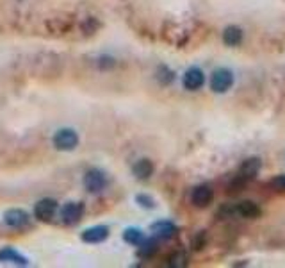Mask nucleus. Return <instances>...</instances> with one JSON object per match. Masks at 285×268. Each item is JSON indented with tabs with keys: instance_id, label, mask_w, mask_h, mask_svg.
Listing matches in <instances>:
<instances>
[{
	"instance_id": "8",
	"label": "nucleus",
	"mask_w": 285,
	"mask_h": 268,
	"mask_svg": "<svg viewBox=\"0 0 285 268\" xmlns=\"http://www.w3.org/2000/svg\"><path fill=\"white\" fill-rule=\"evenodd\" d=\"M152 232L155 238L170 240L173 238L175 232H177V227H175V224L168 222V220H161V222H155L152 226Z\"/></svg>"
},
{
	"instance_id": "17",
	"label": "nucleus",
	"mask_w": 285,
	"mask_h": 268,
	"mask_svg": "<svg viewBox=\"0 0 285 268\" xmlns=\"http://www.w3.org/2000/svg\"><path fill=\"white\" fill-rule=\"evenodd\" d=\"M155 252H157V243H155V240H145V242L139 245L141 258H152Z\"/></svg>"
},
{
	"instance_id": "9",
	"label": "nucleus",
	"mask_w": 285,
	"mask_h": 268,
	"mask_svg": "<svg viewBox=\"0 0 285 268\" xmlns=\"http://www.w3.org/2000/svg\"><path fill=\"white\" fill-rule=\"evenodd\" d=\"M4 220H5V224H7L9 227H16V229H20V227H23V226H27V224H29V216H27V213H25L23 210H9V211H5Z\"/></svg>"
},
{
	"instance_id": "20",
	"label": "nucleus",
	"mask_w": 285,
	"mask_h": 268,
	"mask_svg": "<svg viewBox=\"0 0 285 268\" xmlns=\"http://www.w3.org/2000/svg\"><path fill=\"white\" fill-rule=\"evenodd\" d=\"M184 261H186V258H184L182 254H177V256H173V258H171V266H184Z\"/></svg>"
},
{
	"instance_id": "2",
	"label": "nucleus",
	"mask_w": 285,
	"mask_h": 268,
	"mask_svg": "<svg viewBox=\"0 0 285 268\" xmlns=\"http://www.w3.org/2000/svg\"><path fill=\"white\" fill-rule=\"evenodd\" d=\"M84 186H86L87 192L98 193L107 186V177H105V174H103L102 170H98V168L87 170L86 176H84Z\"/></svg>"
},
{
	"instance_id": "19",
	"label": "nucleus",
	"mask_w": 285,
	"mask_h": 268,
	"mask_svg": "<svg viewBox=\"0 0 285 268\" xmlns=\"http://www.w3.org/2000/svg\"><path fill=\"white\" fill-rule=\"evenodd\" d=\"M136 200L139 202L143 208H148V210H152L153 206H155V204H153V200H152V197H148V195H137Z\"/></svg>"
},
{
	"instance_id": "3",
	"label": "nucleus",
	"mask_w": 285,
	"mask_h": 268,
	"mask_svg": "<svg viewBox=\"0 0 285 268\" xmlns=\"http://www.w3.org/2000/svg\"><path fill=\"white\" fill-rule=\"evenodd\" d=\"M84 214V204L82 202H66L61 208V220L66 226H73V224L80 222V218Z\"/></svg>"
},
{
	"instance_id": "1",
	"label": "nucleus",
	"mask_w": 285,
	"mask_h": 268,
	"mask_svg": "<svg viewBox=\"0 0 285 268\" xmlns=\"http://www.w3.org/2000/svg\"><path fill=\"white\" fill-rule=\"evenodd\" d=\"M234 86V74L228 68H218L211 76V90L214 93H225Z\"/></svg>"
},
{
	"instance_id": "7",
	"label": "nucleus",
	"mask_w": 285,
	"mask_h": 268,
	"mask_svg": "<svg viewBox=\"0 0 285 268\" xmlns=\"http://www.w3.org/2000/svg\"><path fill=\"white\" fill-rule=\"evenodd\" d=\"M212 198H214V192L211 190V186H198V188H194L193 193H191V202H193L196 208H207V206L211 204Z\"/></svg>"
},
{
	"instance_id": "14",
	"label": "nucleus",
	"mask_w": 285,
	"mask_h": 268,
	"mask_svg": "<svg viewBox=\"0 0 285 268\" xmlns=\"http://www.w3.org/2000/svg\"><path fill=\"white\" fill-rule=\"evenodd\" d=\"M134 176L137 177V179H148L150 176L153 174V164H152V161H148V160H139L136 164H134Z\"/></svg>"
},
{
	"instance_id": "6",
	"label": "nucleus",
	"mask_w": 285,
	"mask_h": 268,
	"mask_svg": "<svg viewBox=\"0 0 285 268\" xmlns=\"http://www.w3.org/2000/svg\"><path fill=\"white\" fill-rule=\"evenodd\" d=\"M184 88L189 90V92H196L205 84V74H203L200 68H189V70L184 74Z\"/></svg>"
},
{
	"instance_id": "10",
	"label": "nucleus",
	"mask_w": 285,
	"mask_h": 268,
	"mask_svg": "<svg viewBox=\"0 0 285 268\" xmlns=\"http://www.w3.org/2000/svg\"><path fill=\"white\" fill-rule=\"evenodd\" d=\"M109 236V229L105 226H95L89 227L82 232V240L86 243H100L103 240H107Z\"/></svg>"
},
{
	"instance_id": "4",
	"label": "nucleus",
	"mask_w": 285,
	"mask_h": 268,
	"mask_svg": "<svg viewBox=\"0 0 285 268\" xmlns=\"http://www.w3.org/2000/svg\"><path fill=\"white\" fill-rule=\"evenodd\" d=\"M77 143H79V136L71 129H61L54 136V145L59 150H73Z\"/></svg>"
},
{
	"instance_id": "11",
	"label": "nucleus",
	"mask_w": 285,
	"mask_h": 268,
	"mask_svg": "<svg viewBox=\"0 0 285 268\" xmlns=\"http://www.w3.org/2000/svg\"><path fill=\"white\" fill-rule=\"evenodd\" d=\"M234 213H237L243 218H259L262 211H261V208H259V204H255V202H252V200H244V202H241L239 206H236Z\"/></svg>"
},
{
	"instance_id": "13",
	"label": "nucleus",
	"mask_w": 285,
	"mask_h": 268,
	"mask_svg": "<svg viewBox=\"0 0 285 268\" xmlns=\"http://www.w3.org/2000/svg\"><path fill=\"white\" fill-rule=\"evenodd\" d=\"M261 170V161L253 158V160H246L241 166V177L243 179H253Z\"/></svg>"
},
{
	"instance_id": "12",
	"label": "nucleus",
	"mask_w": 285,
	"mask_h": 268,
	"mask_svg": "<svg viewBox=\"0 0 285 268\" xmlns=\"http://www.w3.org/2000/svg\"><path fill=\"white\" fill-rule=\"evenodd\" d=\"M223 42L227 46H237L241 42H243V30L236 26L227 27L223 32Z\"/></svg>"
},
{
	"instance_id": "18",
	"label": "nucleus",
	"mask_w": 285,
	"mask_h": 268,
	"mask_svg": "<svg viewBox=\"0 0 285 268\" xmlns=\"http://www.w3.org/2000/svg\"><path fill=\"white\" fill-rule=\"evenodd\" d=\"M271 188L277 190V192H285V174L284 176H277L271 180Z\"/></svg>"
},
{
	"instance_id": "16",
	"label": "nucleus",
	"mask_w": 285,
	"mask_h": 268,
	"mask_svg": "<svg viewBox=\"0 0 285 268\" xmlns=\"http://www.w3.org/2000/svg\"><path fill=\"white\" fill-rule=\"evenodd\" d=\"M123 240L127 243H130V245H136V247H139L141 243L145 242V234H143V230L130 227V229H127L123 232Z\"/></svg>"
},
{
	"instance_id": "15",
	"label": "nucleus",
	"mask_w": 285,
	"mask_h": 268,
	"mask_svg": "<svg viewBox=\"0 0 285 268\" xmlns=\"http://www.w3.org/2000/svg\"><path fill=\"white\" fill-rule=\"evenodd\" d=\"M14 263V264H27V260H25L23 256L18 254L16 250H12V248H2L0 250V263Z\"/></svg>"
},
{
	"instance_id": "5",
	"label": "nucleus",
	"mask_w": 285,
	"mask_h": 268,
	"mask_svg": "<svg viewBox=\"0 0 285 268\" xmlns=\"http://www.w3.org/2000/svg\"><path fill=\"white\" fill-rule=\"evenodd\" d=\"M55 211H57V202L52 200V198H43L34 206V216L39 222H50L54 218Z\"/></svg>"
}]
</instances>
